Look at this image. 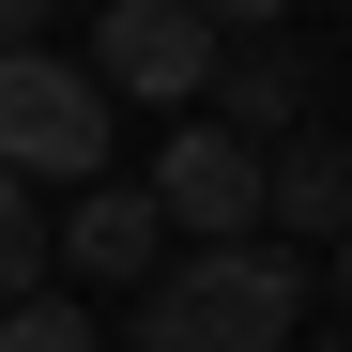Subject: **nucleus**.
<instances>
[{
    "instance_id": "5",
    "label": "nucleus",
    "mask_w": 352,
    "mask_h": 352,
    "mask_svg": "<svg viewBox=\"0 0 352 352\" xmlns=\"http://www.w3.org/2000/svg\"><path fill=\"white\" fill-rule=\"evenodd\" d=\"M46 261H62V276H123V291H153V276H168V214H153V184H123V168L77 184L62 230H46Z\"/></svg>"
},
{
    "instance_id": "3",
    "label": "nucleus",
    "mask_w": 352,
    "mask_h": 352,
    "mask_svg": "<svg viewBox=\"0 0 352 352\" xmlns=\"http://www.w3.org/2000/svg\"><path fill=\"white\" fill-rule=\"evenodd\" d=\"M77 62H92V92H107V107L138 92V107H168V123H199V107H214V62H230V31H214V16H184V0H107Z\"/></svg>"
},
{
    "instance_id": "8",
    "label": "nucleus",
    "mask_w": 352,
    "mask_h": 352,
    "mask_svg": "<svg viewBox=\"0 0 352 352\" xmlns=\"http://www.w3.org/2000/svg\"><path fill=\"white\" fill-rule=\"evenodd\" d=\"M46 276H62V261H46V214H31V184H16V168H0V307H31Z\"/></svg>"
},
{
    "instance_id": "13",
    "label": "nucleus",
    "mask_w": 352,
    "mask_h": 352,
    "mask_svg": "<svg viewBox=\"0 0 352 352\" xmlns=\"http://www.w3.org/2000/svg\"><path fill=\"white\" fill-rule=\"evenodd\" d=\"M337 352H352V337H337Z\"/></svg>"
},
{
    "instance_id": "9",
    "label": "nucleus",
    "mask_w": 352,
    "mask_h": 352,
    "mask_svg": "<svg viewBox=\"0 0 352 352\" xmlns=\"http://www.w3.org/2000/svg\"><path fill=\"white\" fill-rule=\"evenodd\" d=\"M0 352H107L77 291H31V307H0Z\"/></svg>"
},
{
    "instance_id": "10",
    "label": "nucleus",
    "mask_w": 352,
    "mask_h": 352,
    "mask_svg": "<svg viewBox=\"0 0 352 352\" xmlns=\"http://www.w3.org/2000/svg\"><path fill=\"white\" fill-rule=\"evenodd\" d=\"M184 16H214V31H230V46H261V31H276V16H291V0H184Z\"/></svg>"
},
{
    "instance_id": "7",
    "label": "nucleus",
    "mask_w": 352,
    "mask_h": 352,
    "mask_svg": "<svg viewBox=\"0 0 352 352\" xmlns=\"http://www.w3.org/2000/svg\"><path fill=\"white\" fill-rule=\"evenodd\" d=\"M199 123H230V138H291V123H307V77H291V46H230V62H214V107H199Z\"/></svg>"
},
{
    "instance_id": "4",
    "label": "nucleus",
    "mask_w": 352,
    "mask_h": 352,
    "mask_svg": "<svg viewBox=\"0 0 352 352\" xmlns=\"http://www.w3.org/2000/svg\"><path fill=\"white\" fill-rule=\"evenodd\" d=\"M153 214H168V245H261V138L168 123L153 138Z\"/></svg>"
},
{
    "instance_id": "1",
    "label": "nucleus",
    "mask_w": 352,
    "mask_h": 352,
    "mask_svg": "<svg viewBox=\"0 0 352 352\" xmlns=\"http://www.w3.org/2000/svg\"><path fill=\"white\" fill-rule=\"evenodd\" d=\"M291 322H307V261L276 245H168V276L123 307L138 352H291Z\"/></svg>"
},
{
    "instance_id": "6",
    "label": "nucleus",
    "mask_w": 352,
    "mask_h": 352,
    "mask_svg": "<svg viewBox=\"0 0 352 352\" xmlns=\"http://www.w3.org/2000/svg\"><path fill=\"white\" fill-rule=\"evenodd\" d=\"M261 230H276L291 261L337 245V230H352V138H276L261 153Z\"/></svg>"
},
{
    "instance_id": "11",
    "label": "nucleus",
    "mask_w": 352,
    "mask_h": 352,
    "mask_svg": "<svg viewBox=\"0 0 352 352\" xmlns=\"http://www.w3.org/2000/svg\"><path fill=\"white\" fill-rule=\"evenodd\" d=\"M62 31V0H0V62H16V46H46Z\"/></svg>"
},
{
    "instance_id": "2",
    "label": "nucleus",
    "mask_w": 352,
    "mask_h": 352,
    "mask_svg": "<svg viewBox=\"0 0 352 352\" xmlns=\"http://www.w3.org/2000/svg\"><path fill=\"white\" fill-rule=\"evenodd\" d=\"M107 153H123V123H107L92 62H62V46H16V62H0V168L77 199V184H107Z\"/></svg>"
},
{
    "instance_id": "12",
    "label": "nucleus",
    "mask_w": 352,
    "mask_h": 352,
    "mask_svg": "<svg viewBox=\"0 0 352 352\" xmlns=\"http://www.w3.org/2000/svg\"><path fill=\"white\" fill-rule=\"evenodd\" d=\"M322 291H337V307H352V230H337V245H322Z\"/></svg>"
}]
</instances>
